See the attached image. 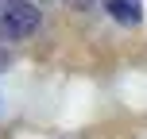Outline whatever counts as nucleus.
Here are the masks:
<instances>
[{
  "mask_svg": "<svg viewBox=\"0 0 147 139\" xmlns=\"http://www.w3.org/2000/svg\"><path fill=\"white\" fill-rule=\"evenodd\" d=\"M43 15L31 0H4L0 4V35L4 39H27L39 31Z\"/></svg>",
  "mask_w": 147,
  "mask_h": 139,
  "instance_id": "f257e3e1",
  "label": "nucleus"
},
{
  "mask_svg": "<svg viewBox=\"0 0 147 139\" xmlns=\"http://www.w3.org/2000/svg\"><path fill=\"white\" fill-rule=\"evenodd\" d=\"M105 8H109V15H112L116 23H124V27H136L140 15H143L140 0H105Z\"/></svg>",
  "mask_w": 147,
  "mask_h": 139,
  "instance_id": "f03ea898",
  "label": "nucleus"
},
{
  "mask_svg": "<svg viewBox=\"0 0 147 139\" xmlns=\"http://www.w3.org/2000/svg\"><path fill=\"white\" fill-rule=\"evenodd\" d=\"M0 70H8V54L4 50H0Z\"/></svg>",
  "mask_w": 147,
  "mask_h": 139,
  "instance_id": "7ed1b4c3",
  "label": "nucleus"
},
{
  "mask_svg": "<svg viewBox=\"0 0 147 139\" xmlns=\"http://www.w3.org/2000/svg\"><path fill=\"white\" fill-rule=\"evenodd\" d=\"M78 4H89V0H78Z\"/></svg>",
  "mask_w": 147,
  "mask_h": 139,
  "instance_id": "20e7f679",
  "label": "nucleus"
}]
</instances>
